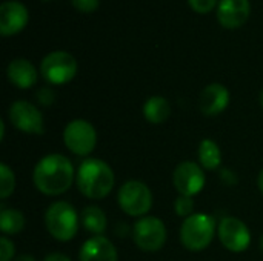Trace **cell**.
Segmentation results:
<instances>
[{
    "label": "cell",
    "mask_w": 263,
    "mask_h": 261,
    "mask_svg": "<svg viewBox=\"0 0 263 261\" xmlns=\"http://www.w3.org/2000/svg\"><path fill=\"white\" fill-rule=\"evenodd\" d=\"M15 188V177L14 172L5 165H0V197L2 198H8Z\"/></svg>",
    "instance_id": "21"
},
{
    "label": "cell",
    "mask_w": 263,
    "mask_h": 261,
    "mask_svg": "<svg viewBox=\"0 0 263 261\" xmlns=\"http://www.w3.org/2000/svg\"><path fill=\"white\" fill-rule=\"evenodd\" d=\"M220 178H222V182H223L225 185H228V186H233V185H236V183H237V177H236V174H234V172H231L230 169H222V172H220Z\"/></svg>",
    "instance_id": "27"
},
{
    "label": "cell",
    "mask_w": 263,
    "mask_h": 261,
    "mask_svg": "<svg viewBox=\"0 0 263 261\" xmlns=\"http://www.w3.org/2000/svg\"><path fill=\"white\" fill-rule=\"evenodd\" d=\"M260 249H262V252H263V235H262V238H260Z\"/></svg>",
    "instance_id": "31"
},
{
    "label": "cell",
    "mask_w": 263,
    "mask_h": 261,
    "mask_svg": "<svg viewBox=\"0 0 263 261\" xmlns=\"http://www.w3.org/2000/svg\"><path fill=\"white\" fill-rule=\"evenodd\" d=\"M257 183H259V189L262 191V194H263V169L260 171V174H259V180H257Z\"/></svg>",
    "instance_id": "30"
},
{
    "label": "cell",
    "mask_w": 263,
    "mask_h": 261,
    "mask_svg": "<svg viewBox=\"0 0 263 261\" xmlns=\"http://www.w3.org/2000/svg\"><path fill=\"white\" fill-rule=\"evenodd\" d=\"M35 97H37V100H39L40 105L49 106V105H52L54 100H55V92H54L51 88H40V89L37 91Z\"/></svg>",
    "instance_id": "24"
},
{
    "label": "cell",
    "mask_w": 263,
    "mask_h": 261,
    "mask_svg": "<svg viewBox=\"0 0 263 261\" xmlns=\"http://www.w3.org/2000/svg\"><path fill=\"white\" fill-rule=\"evenodd\" d=\"M260 103H262V108H263V91H262V95H260Z\"/></svg>",
    "instance_id": "32"
},
{
    "label": "cell",
    "mask_w": 263,
    "mask_h": 261,
    "mask_svg": "<svg viewBox=\"0 0 263 261\" xmlns=\"http://www.w3.org/2000/svg\"><path fill=\"white\" fill-rule=\"evenodd\" d=\"M188 2H190L191 8L194 11L203 14V12H210L214 8V5H216L217 0H188Z\"/></svg>",
    "instance_id": "25"
},
{
    "label": "cell",
    "mask_w": 263,
    "mask_h": 261,
    "mask_svg": "<svg viewBox=\"0 0 263 261\" xmlns=\"http://www.w3.org/2000/svg\"><path fill=\"white\" fill-rule=\"evenodd\" d=\"M6 74H8L9 82L20 89H28V88L34 86L37 82V71H35L34 65L25 58L12 60L8 65Z\"/></svg>",
    "instance_id": "16"
},
{
    "label": "cell",
    "mask_w": 263,
    "mask_h": 261,
    "mask_svg": "<svg viewBox=\"0 0 263 261\" xmlns=\"http://www.w3.org/2000/svg\"><path fill=\"white\" fill-rule=\"evenodd\" d=\"M28 22L26 8L14 0L5 2L0 6V32L2 35L17 34L25 28Z\"/></svg>",
    "instance_id": "12"
},
{
    "label": "cell",
    "mask_w": 263,
    "mask_h": 261,
    "mask_svg": "<svg viewBox=\"0 0 263 261\" xmlns=\"http://www.w3.org/2000/svg\"><path fill=\"white\" fill-rule=\"evenodd\" d=\"M79 191L91 200L105 198L114 186V172L103 160L86 158L80 163L76 174Z\"/></svg>",
    "instance_id": "2"
},
{
    "label": "cell",
    "mask_w": 263,
    "mask_h": 261,
    "mask_svg": "<svg viewBox=\"0 0 263 261\" xmlns=\"http://www.w3.org/2000/svg\"><path fill=\"white\" fill-rule=\"evenodd\" d=\"M74 8H77L82 12H92L97 6L100 0H71Z\"/></svg>",
    "instance_id": "26"
},
{
    "label": "cell",
    "mask_w": 263,
    "mask_h": 261,
    "mask_svg": "<svg viewBox=\"0 0 263 261\" xmlns=\"http://www.w3.org/2000/svg\"><path fill=\"white\" fill-rule=\"evenodd\" d=\"M25 228V217L20 211L12 208H3L0 212V229L6 235H14L22 232Z\"/></svg>",
    "instance_id": "20"
},
{
    "label": "cell",
    "mask_w": 263,
    "mask_h": 261,
    "mask_svg": "<svg viewBox=\"0 0 263 261\" xmlns=\"http://www.w3.org/2000/svg\"><path fill=\"white\" fill-rule=\"evenodd\" d=\"M63 142L72 154L85 157L91 154L97 145L96 128L86 120H72L63 131Z\"/></svg>",
    "instance_id": "6"
},
{
    "label": "cell",
    "mask_w": 263,
    "mask_h": 261,
    "mask_svg": "<svg viewBox=\"0 0 263 261\" xmlns=\"http://www.w3.org/2000/svg\"><path fill=\"white\" fill-rule=\"evenodd\" d=\"M45 225L48 232L59 242H69L76 237L79 229V217L76 209L66 202L52 203L45 214Z\"/></svg>",
    "instance_id": "4"
},
{
    "label": "cell",
    "mask_w": 263,
    "mask_h": 261,
    "mask_svg": "<svg viewBox=\"0 0 263 261\" xmlns=\"http://www.w3.org/2000/svg\"><path fill=\"white\" fill-rule=\"evenodd\" d=\"M14 257V245L6 237L0 238V261H11Z\"/></svg>",
    "instance_id": "23"
},
{
    "label": "cell",
    "mask_w": 263,
    "mask_h": 261,
    "mask_svg": "<svg viewBox=\"0 0 263 261\" xmlns=\"http://www.w3.org/2000/svg\"><path fill=\"white\" fill-rule=\"evenodd\" d=\"M80 261H117L119 255L114 245L103 235H94L86 240L80 249Z\"/></svg>",
    "instance_id": "14"
},
{
    "label": "cell",
    "mask_w": 263,
    "mask_h": 261,
    "mask_svg": "<svg viewBox=\"0 0 263 261\" xmlns=\"http://www.w3.org/2000/svg\"><path fill=\"white\" fill-rule=\"evenodd\" d=\"M199 162L205 169H217L222 163V152L216 142L205 138L199 146Z\"/></svg>",
    "instance_id": "19"
},
{
    "label": "cell",
    "mask_w": 263,
    "mask_h": 261,
    "mask_svg": "<svg viewBox=\"0 0 263 261\" xmlns=\"http://www.w3.org/2000/svg\"><path fill=\"white\" fill-rule=\"evenodd\" d=\"M250 15L248 0H222L217 8V18L225 28H237Z\"/></svg>",
    "instance_id": "15"
},
{
    "label": "cell",
    "mask_w": 263,
    "mask_h": 261,
    "mask_svg": "<svg viewBox=\"0 0 263 261\" xmlns=\"http://www.w3.org/2000/svg\"><path fill=\"white\" fill-rule=\"evenodd\" d=\"M171 115V105L165 97L154 95L149 97L143 105V117L153 125H160L166 122Z\"/></svg>",
    "instance_id": "17"
},
{
    "label": "cell",
    "mask_w": 263,
    "mask_h": 261,
    "mask_svg": "<svg viewBox=\"0 0 263 261\" xmlns=\"http://www.w3.org/2000/svg\"><path fill=\"white\" fill-rule=\"evenodd\" d=\"M205 182V174L196 162H182L173 174V183L177 192L186 197L199 194L203 189Z\"/></svg>",
    "instance_id": "11"
},
{
    "label": "cell",
    "mask_w": 263,
    "mask_h": 261,
    "mask_svg": "<svg viewBox=\"0 0 263 261\" xmlns=\"http://www.w3.org/2000/svg\"><path fill=\"white\" fill-rule=\"evenodd\" d=\"M80 220H82L83 228L94 235H102L108 226V220H106L105 212L97 206L85 208L82 215H80Z\"/></svg>",
    "instance_id": "18"
},
{
    "label": "cell",
    "mask_w": 263,
    "mask_h": 261,
    "mask_svg": "<svg viewBox=\"0 0 263 261\" xmlns=\"http://www.w3.org/2000/svg\"><path fill=\"white\" fill-rule=\"evenodd\" d=\"M32 182L42 194L60 195L66 192L74 182V166L68 157L49 154L35 165Z\"/></svg>",
    "instance_id": "1"
},
{
    "label": "cell",
    "mask_w": 263,
    "mask_h": 261,
    "mask_svg": "<svg viewBox=\"0 0 263 261\" xmlns=\"http://www.w3.org/2000/svg\"><path fill=\"white\" fill-rule=\"evenodd\" d=\"M40 71L46 82L52 85H63L74 78L77 72V62L71 54L65 51H55L42 60Z\"/></svg>",
    "instance_id": "7"
},
{
    "label": "cell",
    "mask_w": 263,
    "mask_h": 261,
    "mask_svg": "<svg viewBox=\"0 0 263 261\" xmlns=\"http://www.w3.org/2000/svg\"><path fill=\"white\" fill-rule=\"evenodd\" d=\"M136 245L145 252H156L166 242V228L157 217H143L133 228Z\"/></svg>",
    "instance_id": "8"
},
{
    "label": "cell",
    "mask_w": 263,
    "mask_h": 261,
    "mask_svg": "<svg viewBox=\"0 0 263 261\" xmlns=\"http://www.w3.org/2000/svg\"><path fill=\"white\" fill-rule=\"evenodd\" d=\"M15 261H35V260H34V257H31V255H22V257H18Z\"/></svg>",
    "instance_id": "29"
},
{
    "label": "cell",
    "mask_w": 263,
    "mask_h": 261,
    "mask_svg": "<svg viewBox=\"0 0 263 261\" xmlns=\"http://www.w3.org/2000/svg\"><path fill=\"white\" fill-rule=\"evenodd\" d=\"M9 120L22 132L42 135L45 132V122L42 112L29 102L17 100L9 106Z\"/></svg>",
    "instance_id": "9"
},
{
    "label": "cell",
    "mask_w": 263,
    "mask_h": 261,
    "mask_svg": "<svg viewBox=\"0 0 263 261\" xmlns=\"http://www.w3.org/2000/svg\"><path fill=\"white\" fill-rule=\"evenodd\" d=\"M216 232V220L208 214H193L185 218L180 228L182 245L193 252H200L210 246Z\"/></svg>",
    "instance_id": "3"
},
{
    "label": "cell",
    "mask_w": 263,
    "mask_h": 261,
    "mask_svg": "<svg viewBox=\"0 0 263 261\" xmlns=\"http://www.w3.org/2000/svg\"><path fill=\"white\" fill-rule=\"evenodd\" d=\"M217 232L222 245L231 252H243L251 245V232L248 226L236 217L222 218Z\"/></svg>",
    "instance_id": "10"
},
{
    "label": "cell",
    "mask_w": 263,
    "mask_h": 261,
    "mask_svg": "<svg viewBox=\"0 0 263 261\" xmlns=\"http://www.w3.org/2000/svg\"><path fill=\"white\" fill-rule=\"evenodd\" d=\"M43 261H71L69 257H66L65 254H59V252H54V254H49L46 255Z\"/></svg>",
    "instance_id": "28"
},
{
    "label": "cell",
    "mask_w": 263,
    "mask_h": 261,
    "mask_svg": "<svg viewBox=\"0 0 263 261\" xmlns=\"http://www.w3.org/2000/svg\"><path fill=\"white\" fill-rule=\"evenodd\" d=\"M117 198L123 212L131 217H142L148 214L153 206V194L149 188L139 180L126 182L119 189Z\"/></svg>",
    "instance_id": "5"
},
{
    "label": "cell",
    "mask_w": 263,
    "mask_h": 261,
    "mask_svg": "<svg viewBox=\"0 0 263 261\" xmlns=\"http://www.w3.org/2000/svg\"><path fill=\"white\" fill-rule=\"evenodd\" d=\"M230 103V92L228 89L220 85V83H213L208 85L202 94H200V100H199V106L200 111L206 115V117H214L222 114L227 106Z\"/></svg>",
    "instance_id": "13"
},
{
    "label": "cell",
    "mask_w": 263,
    "mask_h": 261,
    "mask_svg": "<svg viewBox=\"0 0 263 261\" xmlns=\"http://www.w3.org/2000/svg\"><path fill=\"white\" fill-rule=\"evenodd\" d=\"M174 209H176V214L179 217H191L193 212H194V200L193 197H186V195H180L176 198L174 202Z\"/></svg>",
    "instance_id": "22"
}]
</instances>
